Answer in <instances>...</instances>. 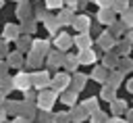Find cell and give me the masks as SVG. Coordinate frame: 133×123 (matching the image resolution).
Wrapping results in <instances>:
<instances>
[{
  "label": "cell",
  "mask_w": 133,
  "mask_h": 123,
  "mask_svg": "<svg viewBox=\"0 0 133 123\" xmlns=\"http://www.w3.org/2000/svg\"><path fill=\"white\" fill-rule=\"evenodd\" d=\"M15 83H19L17 88H21V90H27V88H29V77H27V75H19V77L15 79Z\"/></svg>",
  "instance_id": "obj_2"
},
{
  "label": "cell",
  "mask_w": 133,
  "mask_h": 123,
  "mask_svg": "<svg viewBox=\"0 0 133 123\" xmlns=\"http://www.w3.org/2000/svg\"><path fill=\"white\" fill-rule=\"evenodd\" d=\"M104 119H106V117H104L102 113H96V115H94V123H106Z\"/></svg>",
  "instance_id": "obj_7"
},
{
  "label": "cell",
  "mask_w": 133,
  "mask_h": 123,
  "mask_svg": "<svg viewBox=\"0 0 133 123\" xmlns=\"http://www.w3.org/2000/svg\"><path fill=\"white\" fill-rule=\"evenodd\" d=\"M96 2H98V4H100V6H102V8H108V6H110V2H112V0H96Z\"/></svg>",
  "instance_id": "obj_12"
},
{
  "label": "cell",
  "mask_w": 133,
  "mask_h": 123,
  "mask_svg": "<svg viewBox=\"0 0 133 123\" xmlns=\"http://www.w3.org/2000/svg\"><path fill=\"white\" fill-rule=\"evenodd\" d=\"M131 40H133V33H131Z\"/></svg>",
  "instance_id": "obj_15"
},
{
  "label": "cell",
  "mask_w": 133,
  "mask_h": 123,
  "mask_svg": "<svg viewBox=\"0 0 133 123\" xmlns=\"http://www.w3.org/2000/svg\"><path fill=\"white\" fill-rule=\"evenodd\" d=\"M48 6L50 8H58L60 6V0H48Z\"/></svg>",
  "instance_id": "obj_11"
},
{
  "label": "cell",
  "mask_w": 133,
  "mask_h": 123,
  "mask_svg": "<svg viewBox=\"0 0 133 123\" xmlns=\"http://www.w3.org/2000/svg\"><path fill=\"white\" fill-rule=\"evenodd\" d=\"M2 117H4V115H2V113H0V121H2Z\"/></svg>",
  "instance_id": "obj_14"
},
{
  "label": "cell",
  "mask_w": 133,
  "mask_h": 123,
  "mask_svg": "<svg viewBox=\"0 0 133 123\" xmlns=\"http://www.w3.org/2000/svg\"><path fill=\"white\" fill-rule=\"evenodd\" d=\"M87 25H89L87 17H77V21H75V27L77 29H87Z\"/></svg>",
  "instance_id": "obj_3"
},
{
  "label": "cell",
  "mask_w": 133,
  "mask_h": 123,
  "mask_svg": "<svg viewBox=\"0 0 133 123\" xmlns=\"http://www.w3.org/2000/svg\"><path fill=\"white\" fill-rule=\"evenodd\" d=\"M58 44H60V48H69L71 40H69V38H60V40H58Z\"/></svg>",
  "instance_id": "obj_8"
},
{
  "label": "cell",
  "mask_w": 133,
  "mask_h": 123,
  "mask_svg": "<svg viewBox=\"0 0 133 123\" xmlns=\"http://www.w3.org/2000/svg\"><path fill=\"white\" fill-rule=\"evenodd\" d=\"M125 23L127 25H133V13H127L125 15Z\"/></svg>",
  "instance_id": "obj_10"
},
{
  "label": "cell",
  "mask_w": 133,
  "mask_h": 123,
  "mask_svg": "<svg viewBox=\"0 0 133 123\" xmlns=\"http://www.w3.org/2000/svg\"><path fill=\"white\" fill-rule=\"evenodd\" d=\"M125 6H127V4H125V0H118V4H114L112 8H114V10H123Z\"/></svg>",
  "instance_id": "obj_9"
},
{
  "label": "cell",
  "mask_w": 133,
  "mask_h": 123,
  "mask_svg": "<svg viewBox=\"0 0 133 123\" xmlns=\"http://www.w3.org/2000/svg\"><path fill=\"white\" fill-rule=\"evenodd\" d=\"M77 44H79V48H87L89 46V38L87 35H79L77 38Z\"/></svg>",
  "instance_id": "obj_4"
},
{
  "label": "cell",
  "mask_w": 133,
  "mask_h": 123,
  "mask_svg": "<svg viewBox=\"0 0 133 123\" xmlns=\"http://www.w3.org/2000/svg\"><path fill=\"white\" fill-rule=\"evenodd\" d=\"M52 102H54V96L52 94H42V98H39V106L42 108H50Z\"/></svg>",
  "instance_id": "obj_1"
},
{
  "label": "cell",
  "mask_w": 133,
  "mask_h": 123,
  "mask_svg": "<svg viewBox=\"0 0 133 123\" xmlns=\"http://www.w3.org/2000/svg\"><path fill=\"white\" fill-rule=\"evenodd\" d=\"M58 21H60V23H71V13H62V15L58 17Z\"/></svg>",
  "instance_id": "obj_5"
},
{
  "label": "cell",
  "mask_w": 133,
  "mask_h": 123,
  "mask_svg": "<svg viewBox=\"0 0 133 123\" xmlns=\"http://www.w3.org/2000/svg\"><path fill=\"white\" fill-rule=\"evenodd\" d=\"M85 52H87V54H81V60H83V63H91V60H94V54H91L89 50H85Z\"/></svg>",
  "instance_id": "obj_6"
},
{
  "label": "cell",
  "mask_w": 133,
  "mask_h": 123,
  "mask_svg": "<svg viewBox=\"0 0 133 123\" xmlns=\"http://www.w3.org/2000/svg\"><path fill=\"white\" fill-rule=\"evenodd\" d=\"M110 123H123V121H114V119H112V121H110Z\"/></svg>",
  "instance_id": "obj_13"
}]
</instances>
